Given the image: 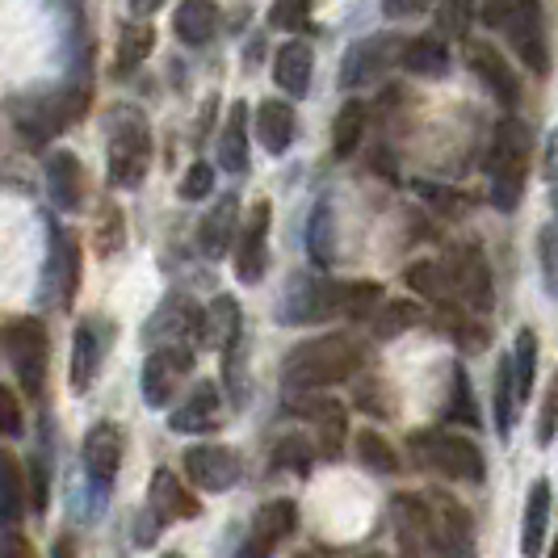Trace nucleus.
<instances>
[{
	"mask_svg": "<svg viewBox=\"0 0 558 558\" xmlns=\"http://www.w3.org/2000/svg\"><path fill=\"white\" fill-rule=\"evenodd\" d=\"M219 160H223L227 172H248V106L235 101L231 113H227V126L219 135Z\"/></svg>",
	"mask_w": 558,
	"mask_h": 558,
	"instance_id": "nucleus-29",
	"label": "nucleus"
},
{
	"mask_svg": "<svg viewBox=\"0 0 558 558\" xmlns=\"http://www.w3.org/2000/svg\"><path fill=\"white\" fill-rule=\"evenodd\" d=\"M286 315H290L294 324L340 319V281L299 278V290H290V299H286Z\"/></svg>",
	"mask_w": 558,
	"mask_h": 558,
	"instance_id": "nucleus-16",
	"label": "nucleus"
},
{
	"mask_svg": "<svg viewBox=\"0 0 558 558\" xmlns=\"http://www.w3.org/2000/svg\"><path fill=\"white\" fill-rule=\"evenodd\" d=\"M151 165V131L140 110H118L110 126V181L118 190H135Z\"/></svg>",
	"mask_w": 558,
	"mask_h": 558,
	"instance_id": "nucleus-5",
	"label": "nucleus"
},
{
	"mask_svg": "<svg viewBox=\"0 0 558 558\" xmlns=\"http://www.w3.org/2000/svg\"><path fill=\"white\" fill-rule=\"evenodd\" d=\"M311 420L319 424V449L332 458L336 449H340V437H344V412L336 408L332 399H324V403H315V408H307Z\"/></svg>",
	"mask_w": 558,
	"mask_h": 558,
	"instance_id": "nucleus-39",
	"label": "nucleus"
},
{
	"mask_svg": "<svg viewBox=\"0 0 558 558\" xmlns=\"http://www.w3.org/2000/svg\"><path fill=\"white\" fill-rule=\"evenodd\" d=\"M269 202H256L252 215L240 223V240H235V274L240 281H260L265 274V252H269Z\"/></svg>",
	"mask_w": 558,
	"mask_h": 558,
	"instance_id": "nucleus-18",
	"label": "nucleus"
},
{
	"mask_svg": "<svg viewBox=\"0 0 558 558\" xmlns=\"http://www.w3.org/2000/svg\"><path fill=\"white\" fill-rule=\"evenodd\" d=\"M122 466V433L113 424H97L88 437H84V475L97 500H106L113 487V475Z\"/></svg>",
	"mask_w": 558,
	"mask_h": 558,
	"instance_id": "nucleus-11",
	"label": "nucleus"
},
{
	"mask_svg": "<svg viewBox=\"0 0 558 558\" xmlns=\"http://www.w3.org/2000/svg\"><path fill=\"white\" fill-rule=\"evenodd\" d=\"M22 433V403L9 387H0V437H17Z\"/></svg>",
	"mask_w": 558,
	"mask_h": 558,
	"instance_id": "nucleus-48",
	"label": "nucleus"
},
{
	"mask_svg": "<svg viewBox=\"0 0 558 558\" xmlns=\"http://www.w3.org/2000/svg\"><path fill=\"white\" fill-rule=\"evenodd\" d=\"M278 466L281 471H286V466H294V471L303 475V471L311 466V446L303 441V437H286V441L278 446Z\"/></svg>",
	"mask_w": 558,
	"mask_h": 558,
	"instance_id": "nucleus-47",
	"label": "nucleus"
},
{
	"mask_svg": "<svg viewBox=\"0 0 558 558\" xmlns=\"http://www.w3.org/2000/svg\"><path fill=\"white\" fill-rule=\"evenodd\" d=\"M194 369V349H177V344H156V353L143 365V399L151 408L172 403V395L185 387Z\"/></svg>",
	"mask_w": 558,
	"mask_h": 558,
	"instance_id": "nucleus-9",
	"label": "nucleus"
},
{
	"mask_svg": "<svg viewBox=\"0 0 558 558\" xmlns=\"http://www.w3.org/2000/svg\"><path fill=\"white\" fill-rule=\"evenodd\" d=\"M47 194L59 210H81L84 202V168L72 151H56L47 160Z\"/></svg>",
	"mask_w": 558,
	"mask_h": 558,
	"instance_id": "nucleus-21",
	"label": "nucleus"
},
{
	"mask_svg": "<svg viewBox=\"0 0 558 558\" xmlns=\"http://www.w3.org/2000/svg\"><path fill=\"white\" fill-rule=\"evenodd\" d=\"M294 521H299V508L290 500L265 504V508L256 512V521H252L244 546H240V558H269L281 542L294 533Z\"/></svg>",
	"mask_w": 558,
	"mask_h": 558,
	"instance_id": "nucleus-14",
	"label": "nucleus"
},
{
	"mask_svg": "<svg viewBox=\"0 0 558 558\" xmlns=\"http://www.w3.org/2000/svg\"><path fill=\"white\" fill-rule=\"evenodd\" d=\"M235 235H240V202L227 194L206 219H202V231H197V244L202 252L210 256V260H219L231 244H235Z\"/></svg>",
	"mask_w": 558,
	"mask_h": 558,
	"instance_id": "nucleus-22",
	"label": "nucleus"
},
{
	"mask_svg": "<svg viewBox=\"0 0 558 558\" xmlns=\"http://www.w3.org/2000/svg\"><path fill=\"white\" fill-rule=\"evenodd\" d=\"M555 555H558V546H555Z\"/></svg>",
	"mask_w": 558,
	"mask_h": 558,
	"instance_id": "nucleus-56",
	"label": "nucleus"
},
{
	"mask_svg": "<svg viewBox=\"0 0 558 558\" xmlns=\"http://www.w3.org/2000/svg\"><path fill=\"white\" fill-rule=\"evenodd\" d=\"M508 365H512V395L525 403L533 395V369H537V336H533L530 328L517 336Z\"/></svg>",
	"mask_w": 558,
	"mask_h": 558,
	"instance_id": "nucleus-36",
	"label": "nucleus"
},
{
	"mask_svg": "<svg viewBox=\"0 0 558 558\" xmlns=\"http://www.w3.org/2000/svg\"><path fill=\"white\" fill-rule=\"evenodd\" d=\"M555 420H558V374H555V383H550V395H546L542 420H537V441H542V446L555 441Z\"/></svg>",
	"mask_w": 558,
	"mask_h": 558,
	"instance_id": "nucleus-50",
	"label": "nucleus"
},
{
	"mask_svg": "<svg viewBox=\"0 0 558 558\" xmlns=\"http://www.w3.org/2000/svg\"><path fill=\"white\" fill-rule=\"evenodd\" d=\"M101 353H106V332L97 319H88L76 328V340H72V387L76 391H88V383L97 378Z\"/></svg>",
	"mask_w": 558,
	"mask_h": 558,
	"instance_id": "nucleus-23",
	"label": "nucleus"
},
{
	"mask_svg": "<svg viewBox=\"0 0 558 558\" xmlns=\"http://www.w3.org/2000/svg\"><path fill=\"white\" fill-rule=\"evenodd\" d=\"M0 344H4V353H9V365H13L17 383H22V391L38 399V395H43V383H47V328H43L38 319H29V315L9 319Z\"/></svg>",
	"mask_w": 558,
	"mask_h": 558,
	"instance_id": "nucleus-7",
	"label": "nucleus"
},
{
	"mask_svg": "<svg viewBox=\"0 0 558 558\" xmlns=\"http://www.w3.org/2000/svg\"><path fill=\"white\" fill-rule=\"evenodd\" d=\"M151 47H156V29L147 26V22H126L122 34H118V63H113V72L118 76L135 72L143 59L151 56Z\"/></svg>",
	"mask_w": 558,
	"mask_h": 558,
	"instance_id": "nucleus-34",
	"label": "nucleus"
},
{
	"mask_svg": "<svg viewBox=\"0 0 558 558\" xmlns=\"http://www.w3.org/2000/svg\"><path fill=\"white\" fill-rule=\"evenodd\" d=\"M378 299H383L378 281H344L340 286V319H365L378 307Z\"/></svg>",
	"mask_w": 558,
	"mask_h": 558,
	"instance_id": "nucleus-38",
	"label": "nucleus"
},
{
	"mask_svg": "<svg viewBox=\"0 0 558 558\" xmlns=\"http://www.w3.org/2000/svg\"><path fill=\"white\" fill-rule=\"evenodd\" d=\"M399 63L412 72V76H424V81H437L449 72V47L437 38V34H424V38H412L403 43V56Z\"/></svg>",
	"mask_w": 558,
	"mask_h": 558,
	"instance_id": "nucleus-28",
	"label": "nucleus"
},
{
	"mask_svg": "<svg viewBox=\"0 0 558 558\" xmlns=\"http://www.w3.org/2000/svg\"><path fill=\"white\" fill-rule=\"evenodd\" d=\"M332 210L319 202L315 206V215H311V256L319 260V265H328L332 260Z\"/></svg>",
	"mask_w": 558,
	"mask_h": 558,
	"instance_id": "nucleus-43",
	"label": "nucleus"
},
{
	"mask_svg": "<svg viewBox=\"0 0 558 558\" xmlns=\"http://www.w3.org/2000/svg\"><path fill=\"white\" fill-rule=\"evenodd\" d=\"M433 542H437V555L446 558H471V550H475L471 512L462 504H453L449 496H441L437 508H433Z\"/></svg>",
	"mask_w": 558,
	"mask_h": 558,
	"instance_id": "nucleus-20",
	"label": "nucleus"
},
{
	"mask_svg": "<svg viewBox=\"0 0 558 558\" xmlns=\"http://www.w3.org/2000/svg\"><path fill=\"white\" fill-rule=\"evenodd\" d=\"M160 4H165V0H131V13H135V17H147V13H156Z\"/></svg>",
	"mask_w": 558,
	"mask_h": 558,
	"instance_id": "nucleus-53",
	"label": "nucleus"
},
{
	"mask_svg": "<svg viewBox=\"0 0 558 558\" xmlns=\"http://www.w3.org/2000/svg\"><path fill=\"white\" fill-rule=\"evenodd\" d=\"M408 286L416 290L420 299H428L441 315L462 307V303H458V294H453L449 269L446 265H437V260H420V265H412V269H408Z\"/></svg>",
	"mask_w": 558,
	"mask_h": 558,
	"instance_id": "nucleus-26",
	"label": "nucleus"
},
{
	"mask_svg": "<svg viewBox=\"0 0 558 558\" xmlns=\"http://www.w3.org/2000/svg\"><path fill=\"white\" fill-rule=\"evenodd\" d=\"M172 29H177V38H181L185 47H206V43L215 38V29H219V9H215V0H181V9H177V17H172Z\"/></svg>",
	"mask_w": 558,
	"mask_h": 558,
	"instance_id": "nucleus-25",
	"label": "nucleus"
},
{
	"mask_svg": "<svg viewBox=\"0 0 558 558\" xmlns=\"http://www.w3.org/2000/svg\"><path fill=\"white\" fill-rule=\"evenodd\" d=\"M185 475L202 492H227L240 483V458L227 446H197L185 453Z\"/></svg>",
	"mask_w": 558,
	"mask_h": 558,
	"instance_id": "nucleus-17",
	"label": "nucleus"
},
{
	"mask_svg": "<svg viewBox=\"0 0 558 558\" xmlns=\"http://www.w3.org/2000/svg\"><path fill=\"white\" fill-rule=\"evenodd\" d=\"M437 22H441L446 34L466 38V29L475 22V0H441V4H437Z\"/></svg>",
	"mask_w": 558,
	"mask_h": 558,
	"instance_id": "nucleus-44",
	"label": "nucleus"
},
{
	"mask_svg": "<svg viewBox=\"0 0 558 558\" xmlns=\"http://www.w3.org/2000/svg\"><path fill=\"white\" fill-rule=\"evenodd\" d=\"M156 344H177V349H194L197 340H206V311H197L190 299L172 294L165 307L151 315V328Z\"/></svg>",
	"mask_w": 558,
	"mask_h": 558,
	"instance_id": "nucleus-12",
	"label": "nucleus"
},
{
	"mask_svg": "<svg viewBox=\"0 0 558 558\" xmlns=\"http://www.w3.org/2000/svg\"><path fill=\"white\" fill-rule=\"evenodd\" d=\"M0 558H34V546L22 533H0Z\"/></svg>",
	"mask_w": 558,
	"mask_h": 558,
	"instance_id": "nucleus-51",
	"label": "nucleus"
},
{
	"mask_svg": "<svg viewBox=\"0 0 558 558\" xmlns=\"http://www.w3.org/2000/svg\"><path fill=\"white\" fill-rule=\"evenodd\" d=\"M244 336V315H240V303L235 299H215L206 307V340L219 349V353H231Z\"/></svg>",
	"mask_w": 558,
	"mask_h": 558,
	"instance_id": "nucleus-32",
	"label": "nucleus"
},
{
	"mask_svg": "<svg viewBox=\"0 0 558 558\" xmlns=\"http://www.w3.org/2000/svg\"><path fill=\"white\" fill-rule=\"evenodd\" d=\"M185 517H197V500L181 487V478L172 471H156L151 478V496H147V517H143L140 542H151V525L160 530L165 521H185Z\"/></svg>",
	"mask_w": 558,
	"mask_h": 558,
	"instance_id": "nucleus-13",
	"label": "nucleus"
},
{
	"mask_svg": "<svg viewBox=\"0 0 558 558\" xmlns=\"http://www.w3.org/2000/svg\"><path fill=\"white\" fill-rule=\"evenodd\" d=\"M26 512V475L9 449H0V525H17Z\"/></svg>",
	"mask_w": 558,
	"mask_h": 558,
	"instance_id": "nucleus-30",
	"label": "nucleus"
},
{
	"mask_svg": "<svg viewBox=\"0 0 558 558\" xmlns=\"http://www.w3.org/2000/svg\"><path fill=\"white\" fill-rule=\"evenodd\" d=\"M165 558H181V555H165Z\"/></svg>",
	"mask_w": 558,
	"mask_h": 558,
	"instance_id": "nucleus-55",
	"label": "nucleus"
},
{
	"mask_svg": "<svg viewBox=\"0 0 558 558\" xmlns=\"http://www.w3.org/2000/svg\"><path fill=\"white\" fill-rule=\"evenodd\" d=\"M299 118H294V110L286 106V101H260V110H256V140H260V147L265 151H286L290 143H294V126Z\"/></svg>",
	"mask_w": 558,
	"mask_h": 558,
	"instance_id": "nucleus-27",
	"label": "nucleus"
},
{
	"mask_svg": "<svg viewBox=\"0 0 558 558\" xmlns=\"http://www.w3.org/2000/svg\"><path fill=\"white\" fill-rule=\"evenodd\" d=\"M483 22L500 29L512 43V51L525 59V68L546 76L550 72V47H546V22H542V4L537 0H487L483 4Z\"/></svg>",
	"mask_w": 558,
	"mask_h": 558,
	"instance_id": "nucleus-2",
	"label": "nucleus"
},
{
	"mask_svg": "<svg viewBox=\"0 0 558 558\" xmlns=\"http://www.w3.org/2000/svg\"><path fill=\"white\" fill-rule=\"evenodd\" d=\"M311 47L307 43H286L278 51V59H274V81H278V88H286L290 97H303L311 84Z\"/></svg>",
	"mask_w": 558,
	"mask_h": 558,
	"instance_id": "nucleus-31",
	"label": "nucleus"
},
{
	"mask_svg": "<svg viewBox=\"0 0 558 558\" xmlns=\"http://www.w3.org/2000/svg\"><path fill=\"white\" fill-rule=\"evenodd\" d=\"M412 453L420 458V466L437 471L458 483H483V453L475 441L458 437V433H412Z\"/></svg>",
	"mask_w": 558,
	"mask_h": 558,
	"instance_id": "nucleus-6",
	"label": "nucleus"
},
{
	"mask_svg": "<svg viewBox=\"0 0 558 558\" xmlns=\"http://www.w3.org/2000/svg\"><path fill=\"white\" fill-rule=\"evenodd\" d=\"M416 324H424V311H420L416 303H391V307H383L374 315V332L383 336V340L408 332V328H416Z\"/></svg>",
	"mask_w": 558,
	"mask_h": 558,
	"instance_id": "nucleus-40",
	"label": "nucleus"
},
{
	"mask_svg": "<svg viewBox=\"0 0 558 558\" xmlns=\"http://www.w3.org/2000/svg\"><path fill=\"white\" fill-rule=\"evenodd\" d=\"M399 56H403L399 34H369L362 43H353L340 63V88H365V84L383 81L391 63H399Z\"/></svg>",
	"mask_w": 558,
	"mask_h": 558,
	"instance_id": "nucleus-8",
	"label": "nucleus"
},
{
	"mask_svg": "<svg viewBox=\"0 0 558 558\" xmlns=\"http://www.w3.org/2000/svg\"><path fill=\"white\" fill-rule=\"evenodd\" d=\"M76 286H81V248L76 240L63 231V227H51V256H47V290L59 307H72L76 299Z\"/></svg>",
	"mask_w": 558,
	"mask_h": 558,
	"instance_id": "nucleus-15",
	"label": "nucleus"
},
{
	"mask_svg": "<svg viewBox=\"0 0 558 558\" xmlns=\"http://www.w3.org/2000/svg\"><path fill=\"white\" fill-rule=\"evenodd\" d=\"M446 424H478V408H475V391H471V378L462 365L449 369V395H446V408H441Z\"/></svg>",
	"mask_w": 558,
	"mask_h": 558,
	"instance_id": "nucleus-35",
	"label": "nucleus"
},
{
	"mask_svg": "<svg viewBox=\"0 0 558 558\" xmlns=\"http://www.w3.org/2000/svg\"><path fill=\"white\" fill-rule=\"evenodd\" d=\"M311 4H315V0H274V9H269V26L303 29L311 22Z\"/></svg>",
	"mask_w": 558,
	"mask_h": 558,
	"instance_id": "nucleus-45",
	"label": "nucleus"
},
{
	"mask_svg": "<svg viewBox=\"0 0 558 558\" xmlns=\"http://www.w3.org/2000/svg\"><path fill=\"white\" fill-rule=\"evenodd\" d=\"M487 172H492V206L517 210V202L525 194V172H530V126L521 118H504L496 126Z\"/></svg>",
	"mask_w": 558,
	"mask_h": 558,
	"instance_id": "nucleus-3",
	"label": "nucleus"
},
{
	"mask_svg": "<svg viewBox=\"0 0 558 558\" xmlns=\"http://www.w3.org/2000/svg\"><path fill=\"white\" fill-rule=\"evenodd\" d=\"M51 558H76V546H72V537H59L56 550H51Z\"/></svg>",
	"mask_w": 558,
	"mask_h": 558,
	"instance_id": "nucleus-54",
	"label": "nucleus"
},
{
	"mask_svg": "<svg viewBox=\"0 0 558 558\" xmlns=\"http://www.w3.org/2000/svg\"><path fill=\"white\" fill-rule=\"evenodd\" d=\"M215 190V172L210 165H194L185 172V181H181V197H206Z\"/></svg>",
	"mask_w": 558,
	"mask_h": 558,
	"instance_id": "nucleus-49",
	"label": "nucleus"
},
{
	"mask_svg": "<svg viewBox=\"0 0 558 558\" xmlns=\"http://www.w3.org/2000/svg\"><path fill=\"white\" fill-rule=\"evenodd\" d=\"M466 63L475 68V76L492 88V97L500 101L504 110H512L521 101V81H517V72L508 68V59L492 43H471L466 47Z\"/></svg>",
	"mask_w": 558,
	"mask_h": 558,
	"instance_id": "nucleus-19",
	"label": "nucleus"
},
{
	"mask_svg": "<svg viewBox=\"0 0 558 558\" xmlns=\"http://www.w3.org/2000/svg\"><path fill=\"white\" fill-rule=\"evenodd\" d=\"M303 558H311V555H303Z\"/></svg>",
	"mask_w": 558,
	"mask_h": 558,
	"instance_id": "nucleus-57",
	"label": "nucleus"
},
{
	"mask_svg": "<svg viewBox=\"0 0 558 558\" xmlns=\"http://www.w3.org/2000/svg\"><path fill=\"white\" fill-rule=\"evenodd\" d=\"M88 110V88L84 84H68L56 93H43V97H29L26 106L17 110V131L29 143H47L56 140L59 131H68L72 122H81Z\"/></svg>",
	"mask_w": 558,
	"mask_h": 558,
	"instance_id": "nucleus-4",
	"label": "nucleus"
},
{
	"mask_svg": "<svg viewBox=\"0 0 558 558\" xmlns=\"http://www.w3.org/2000/svg\"><path fill=\"white\" fill-rule=\"evenodd\" d=\"M215 416H219V391H215V383H197L190 399L172 412L168 420V428L172 433H206V428H215Z\"/></svg>",
	"mask_w": 558,
	"mask_h": 558,
	"instance_id": "nucleus-24",
	"label": "nucleus"
},
{
	"mask_svg": "<svg viewBox=\"0 0 558 558\" xmlns=\"http://www.w3.org/2000/svg\"><path fill=\"white\" fill-rule=\"evenodd\" d=\"M546 517H550V483L537 478L525 504V525H521V555L537 558L542 555V542H546Z\"/></svg>",
	"mask_w": 558,
	"mask_h": 558,
	"instance_id": "nucleus-33",
	"label": "nucleus"
},
{
	"mask_svg": "<svg viewBox=\"0 0 558 558\" xmlns=\"http://www.w3.org/2000/svg\"><path fill=\"white\" fill-rule=\"evenodd\" d=\"M537 252H542V278H546V290L558 299V223L542 231Z\"/></svg>",
	"mask_w": 558,
	"mask_h": 558,
	"instance_id": "nucleus-46",
	"label": "nucleus"
},
{
	"mask_svg": "<svg viewBox=\"0 0 558 558\" xmlns=\"http://www.w3.org/2000/svg\"><path fill=\"white\" fill-rule=\"evenodd\" d=\"M449 269V281H453V294H458V303L462 307H471L475 315L492 307V269H487V260L478 256V248H458L449 252L446 260Z\"/></svg>",
	"mask_w": 558,
	"mask_h": 558,
	"instance_id": "nucleus-10",
	"label": "nucleus"
},
{
	"mask_svg": "<svg viewBox=\"0 0 558 558\" xmlns=\"http://www.w3.org/2000/svg\"><path fill=\"white\" fill-rule=\"evenodd\" d=\"M357 453H362V462L369 471H383V475H391L395 466H399V458H395L391 441H383L378 433H357Z\"/></svg>",
	"mask_w": 558,
	"mask_h": 558,
	"instance_id": "nucleus-41",
	"label": "nucleus"
},
{
	"mask_svg": "<svg viewBox=\"0 0 558 558\" xmlns=\"http://www.w3.org/2000/svg\"><path fill=\"white\" fill-rule=\"evenodd\" d=\"M365 135V106L362 101H344L340 113H336V126H332V147L336 156H353L357 143Z\"/></svg>",
	"mask_w": 558,
	"mask_h": 558,
	"instance_id": "nucleus-37",
	"label": "nucleus"
},
{
	"mask_svg": "<svg viewBox=\"0 0 558 558\" xmlns=\"http://www.w3.org/2000/svg\"><path fill=\"white\" fill-rule=\"evenodd\" d=\"M492 399H496V433L500 437H508L512 433V365H508V357H504L500 365H496V391H492Z\"/></svg>",
	"mask_w": 558,
	"mask_h": 558,
	"instance_id": "nucleus-42",
	"label": "nucleus"
},
{
	"mask_svg": "<svg viewBox=\"0 0 558 558\" xmlns=\"http://www.w3.org/2000/svg\"><path fill=\"white\" fill-rule=\"evenodd\" d=\"M383 4H387L391 17H412L420 9H428V0H383Z\"/></svg>",
	"mask_w": 558,
	"mask_h": 558,
	"instance_id": "nucleus-52",
	"label": "nucleus"
},
{
	"mask_svg": "<svg viewBox=\"0 0 558 558\" xmlns=\"http://www.w3.org/2000/svg\"><path fill=\"white\" fill-rule=\"evenodd\" d=\"M357 365L362 357L349 336H315L286 357L281 383H286V391H328L336 383H349L357 374Z\"/></svg>",
	"mask_w": 558,
	"mask_h": 558,
	"instance_id": "nucleus-1",
	"label": "nucleus"
}]
</instances>
